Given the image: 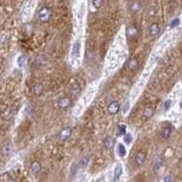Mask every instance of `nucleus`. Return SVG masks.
Masks as SVG:
<instances>
[{"label":"nucleus","mask_w":182,"mask_h":182,"mask_svg":"<svg viewBox=\"0 0 182 182\" xmlns=\"http://www.w3.org/2000/svg\"><path fill=\"white\" fill-rule=\"evenodd\" d=\"M117 154H118V156L121 157V158L125 157L126 154H127L126 148H125V146H124L123 144H121V143H119V144L117 145Z\"/></svg>","instance_id":"nucleus-15"},{"label":"nucleus","mask_w":182,"mask_h":182,"mask_svg":"<svg viewBox=\"0 0 182 182\" xmlns=\"http://www.w3.org/2000/svg\"><path fill=\"white\" fill-rule=\"evenodd\" d=\"M128 107H129V102H127V104H125V106H124V109H123V112H124V113H126V112L128 111Z\"/></svg>","instance_id":"nucleus-28"},{"label":"nucleus","mask_w":182,"mask_h":182,"mask_svg":"<svg viewBox=\"0 0 182 182\" xmlns=\"http://www.w3.org/2000/svg\"><path fill=\"white\" fill-rule=\"evenodd\" d=\"M9 182H16V180H10Z\"/></svg>","instance_id":"nucleus-30"},{"label":"nucleus","mask_w":182,"mask_h":182,"mask_svg":"<svg viewBox=\"0 0 182 182\" xmlns=\"http://www.w3.org/2000/svg\"><path fill=\"white\" fill-rule=\"evenodd\" d=\"M33 6H34V0H28L26 6H25V9H24V13L26 15H28L30 14V12L32 11L33 9Z\"/></svg>","instance_id":"nucleus-13"},{"label":"nucleus","mask_w":182,"mask_h":182,"mask_svg":"<svg viewBox=\"0 0 182 182\" xmlns=\"http://www.w3.org/2000/svg\"><path fill=\"white\" fill-rule=\"evenodd\" d=\"M33 90H34V93H35L36 95H41L43 90H44V87H43L42 84L37 83V84H36V85L34 86Z\"/></svg>","instance_id":"nucleus-16"},{"label":"nucleus","mask_w":182,"mask_h":182,"mask_svg":"<svg viewBox=\"0 0 182 182\" xmlns=\"http://www.w3.org/2000/svg\"><path fill=\"white\" fill-rule=\"evenodd\" d=\"M72 135V128L68 127V128H63L61 131H60V134H59V138L62 140V141H66L68 140Z\"/></svg>","instance_id":"nucleus-3"},{"label":"nucleus","mask_w":182,"mask_h":182,"mask_svg":"<svg viewBox=\"0 0 182 182\" xmlns=\"http://www.w3.org/2000/svg\"><path fill=\"white\" fill-rule=\"evenodd\" d=\"M126 126L125 125H119L117 128V135L118 136H125L127 134V129H126Z\"/></svg>","instance_id":"nucleus-20"},{"label":"nucleus","mask_w":182,"mask_h":182,"mask_svg":"<svg viewBox=\"0 0 182 182\" xmlns=\"http://www.w3.org/2000/svg\"><path fill=\"white\" fill-rule=\"evenodd\" d=\"M180 107H181V108H182V101H181V102H180Z\"/></svg>","instance_id":"nucleus-31"},{"label":"nucleus","mask_w":182,"mask_h":182,"mask_svg":"<svg viewBox=\"0 0 182 182\" xmlns=\"http://www.w3.org/2000/svg\"><path fill=\"white\" fill-rule=\"evenodd\" d=\"M80 91H81V89H80V86L78 84V83H74L72 86H71V89H70V92L71 94L74 96H77L80 94Z\"/></svg>","instance_id":"nucleus-12"},{"label":"nucleus","mask_w":182,"mask_h":182,"mask_svg":"<svg viewBox=\"0 0 182 182\" xmlns=\"http://www.w3.org/2000/svg\"><path fill=\"white\" fill-rule=\"evenodd\" d=\"M138 61L135 59V58H131L128 62V68L130 69V70H132V71H135V70H137V68H138Z\"/></svg>","instance_id":"nucleus-14"},{"label":"nucleus","mask_w":182,"mask_h":182,"mask_svg":"<svg viewBox=\"0 0 182 182\" xmlns=\"http://www.w3.org/2000/svg\"><path fill=\"white\" fill-rule=\"evenodd\" d=\"M149 31L150 36H152V37L157 36L159 34V25L157 23L151 24V26L149 28Z\"/></svg>","instance_id":"nucleus-8"},{"label":"nucleus","mask_w":182,"mask_h":182,"mask_svg":"<svg viewBox=\"0 0 182 182\" xmlns=\"http://www.w3.org/2000/svg\"><path fill=\"white\" fill-rule=\"evenodd\" d=\"M145 159H146V155L141 151L138 152L135 156V163L138 166H142L145 162Z\"/></svg>","instance_id":"nucleus-5"},{"label":"nucleus","mask_w":182,"mask_h":182,"mask_svg":"<svg viewBox=\"0 0 182 182\" xmlns=\"http://www.w3.org/2000/svg\"><path fill=\"white\" fill-rule=\"evenodd\" d=\"M164 182H173V180H172V179H171L170 176H167V177L164 179Z\"/></svg>","instance_id":"nucleus-29"},{"label":"nucleus","mask_w":182,"mask_h":182,"mask_svg":"<svg viewBox=\"0 0 182 182\" xmlns=\"http://www.w3.org/2000/svg\"><path fill=\"white\" fill-rule=\"evenodd\" d=\"M160 167H161V159L159 158H158V159H156L155 163H154V171L158 172L159 170L160 169Z\"/></svg>","instance_id":"nucleus-22"},{"label":"nucleus","mask_w":182,"mask_h":182,"mask_svg":"<svg viewBox=\"0 0 182 182\" xmlns=\"http://www.w3.org/2000/svg\"><path fill=\"white\" fill-rule=\"evenodd\" d=\"M132 140H133V137H132L131 134H126V135L124 136V141H125L127 144H130Z\"/></svg>","instance_id":"nucleus-23"},{"label":"nucleus","mask_w":182,"mask_h":182,"mask_svg":"<svg viewBox=\"0 0 182 182\" xmlns=\"http://www.w3.org/2000/svg\"><path fill=\"white\" fill-rule=\"evenodd\" d=\"M31 170H32V171H33L34 173H38V172L40 171V170H41V165H40V163L37 162V161L33 162L32 165H31Z\"/></svg>","instance_id":"nucleus-18"},{"label":"nucleus","mask_w":182,"mask_h":182,"mask_svg":"<svg viewBox=\"0 0 182 182\" xmlns=\"http://www.w3.org/2000/svg\"><path fill=\"white\" fill-rule=\"evenodd\" d=\"M171 135V128L167 126V127H164L161 130V137L165 139L169 138Z\"/></svg>","instance_id":"nucleus-10"},{"label":"nucleus","mask_w":182,"mask_h":182,"mask_svg":"<svg viewBox=\"0 0 182 182\" xmlns=\"http://www.w3.org/2000/svg\"><path fill=\"white\" fill-rule=\"evenodd\" d=\"M72 102L71 99L68 96H62L59 100H58V107L62 109H66L68 108L71 106Z\"/></svg>","instance_id":"nucleus-4"},{"label":"nucleus","mask_w":182,"mask_h":182,"mask_svg":"<svg viewBox=\"0 0 182 182\" xmlns=\"http://www.w3.org/2000/svg\"><path fill=\"white\" fill-rule=\"evenodd\" d=\"M126 35L128 38H133L138 35V29L135 26H128L126 30Z\"/></svg>","instance_id":"nucleus-6"},{"label":"nucleus","mask_w":182,"mask_h":182,"mask_svg":"<svg viewBox=\"0 0 182 182\" xmlns=\"http://www.w3.org/2000/svg\"><path fill=\"white\" fill-rule=\"evenodd\" d=\"M80 48H81V45L79 41L75 42V44L73 45V48H72V56L79 58L80 55Z\"/></svg>","instance_id":"nucleus-7"},{"label":"nucleus","mask_w":182,"mask_h":182,"mask_svg":"<svg viewBox=\"0 0 182 182\" xmlns=\"http://www.w3.org/2000/svg\"><path fill=\"white\" fill-rule=\"evenodd\" d=\"M89 157H85L82 160H81V165H83V167H86L87 164L89 163Z\"/></svg>","instance_id":"nucleus-27"},{"label":"nucleus","mask_w":182,"mask_h":182,"mask_svg":"<svg viewBox=\"0 0 182 182\" xmlns=\"http://www.w3.org/2000/svg\"><path fill=\"white\" fill-rule=\"evenodd\" d=\"M153 112H154V109H153L151 107H148L145 108L143 114H144V117H145L146 118H149L150 117H152Z\"/></svg>","instance_id":"nucleus-19"},{"label":"nucleus","mask_w":182,"mask_h":182,"mask_svg":"<svg viewBox=\"0 0 182 182\" xmlns=\"http://www.w3.org/2000/svg\"><path fill=\"white\" fill-rule=\"evenodd\" d=\"M170 105H171V100H170V99L166 100L165 103H164V110H165V111L169 110L170 107Z\"/></svg>","instance_id":"nucleus-25"},{"label":"nucleus","mask_w":182,"mask_h":182,"mask_svg":"<svg viewBox=\"0 0 182 182\" xmlns=\"http://www.w3.org/2000/svg\"><path fill=\"white\" fill-rule=\"evenodd\" d=\"M93 5L96 8H99L102 5V0H93Z\"/></svg>","instance_id":"nucleus-26"},{"label":"nucleus","mask_w":182,"mask_h":182,"mask_svg":"<svg viewBox=\"0 0 182 182\" xmlns=\"http://www.w3.org/2000/svg\"><path fill=\"white\" fill-rule=\"evenodd\" d=\"M122 174V166L120 164H117L115 168L114 171V181H117Z\"/></svg>","instance_id":"nucleus-9"},{"label":"nucleus","mask_w":182,"mask_h":182,"mask_svg":"<svg viewBox=\"0 0 182 182\" xmlns=\"http://www.w3.org/2000/svg\"><path fill=\"white\" fill-rule=\"evenodd\" d=\"M180 18H175V19H173L171 22H170V27H176V26H178L179 25H180Z\"/></svg>","instance_id":"nucleus-24"},{"label":"nucleus","mask_w":182,"mask_h":182,"mask_svg":"<svg viewBox=\"0 0 182 182\" xmlns=\"http://www.w3.org/2000/svg\"><path fill=\"white\" fill-rule=\"evenodd\" d=\"M120 110V104L117 101H112L107 107V111L111 115H116Z\"/></svg>","instance_id":"nucleus-2"},{"label":"nucleus","mask_w":182,"mask_h":182,"mask_svg":"<svg viewBox=\"0 0 182 182\" xmlns=\"http://www.w3.org/2000/svg\"><path fill=\"white\" fill-rule=\"evenodd\" d=\"M26 63V58L25 56H20V57L17 58V64H18V66H19L20 68L25 67Z\"/></svg>","instance_id":"nucleus-21"},{"label":"nucleus","mask_w":182,"mask_h":182,"mask_svg":"<svg viewBox=\"0 0 182 182\" xmlns=\"http://www.w3.org/2000/svg\"><path fill=\"white\" fill-rule=\"evenodd\" d=\"M141 9V4L139 2H134L131 4L130 5V10L134 13H137L138 12L139 10Z\"/></svg>","instance_id":"nucleus-17"},{"label":"nucleus","mask_w":182,"mask_h":182,"mask_svg":"<svg viewBox=\"0 0 182 182\" xmlns=\"http://www.w3.org/2000/svg\"><path fill=\"white\" fill-rule=\"evenodd\" d=\"M52 16V11L49 7L47 6H43L39 11H38V18L41 22H47L51 18Z\"/></svg>","instance_id":"nucleus-1"},{"label":"nucleus","mask_w":182,"mask_h":182,"mask_svg":"<svg viewBox=\"0 0 182 182\" xmlns=\"http://www.w3.org/2000/svg\"><path fill=\"white\" fill-rule=\"evenodd\" d=\"M114 144H115V140H114V138H111V137H107V138H105V140H104V145H105V147H106L107 149H112L113 146H114Z\"/></svg>","instance_id":"nucleus-11"}]
</instances>
